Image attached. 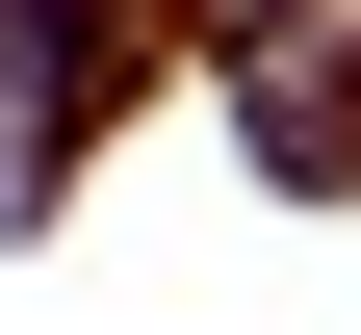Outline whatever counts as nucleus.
Wrapping results in <instances>:
<instances>
[{
    "label": "nucleus",
    "instance_id": "nucleus-1",
    "mask_svg": "<svg viewBox=\"0 0 361 335\" xmlns=\"http://www.w3.org/2000/svg\"><path fill=\"white\" fill-rule=\"evenodd\" d=\"M233 129L284 181H361V0H336V26H233Z\"/></svg>",
    "mask_w": 361,
    "mask_h": 335
}]
</instances>
